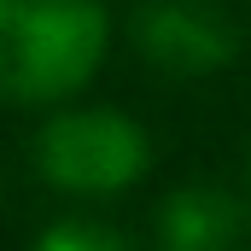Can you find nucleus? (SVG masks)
Wrapping results in <instances>:
<instances>
[{"instance_id":"1","label":"nucleus","mask_w":251,"mask_h":251,"mask_svg":"<svg viewBox=\"0 0 251 251\" xmlns=\"http://www.w3.org/2000/svg\"><path fill=\"white\" fill-rule=\"evenodd\" d=\"M111 53V0H0V105L59 111Z\"/></svg>"},{"instance_id":"5","label":"nucleus","mask_w":251,"mask_h":251,"mask_svg":"<svg viewBox=\"0 0 251 251\" xmlns=\"http://www.w3.org/2000/svg\"><path fill=\"white\" fill-rule=\"evenodd\" d=\"M29 251H140V246L128 240L123 228H111V222H94V216H59V222H47V228L35 234Z\"/></svg>"},{"instance_id":"3","label":"nucleus","mask_w":251,"mask_h":251,"mask_svg":"<svg viewBox=\"0 0 251 251\" xmlns=\"http://www.w3.org/2000/svg\"><path fill=\"white\" fill-rule=\"evenodd\" d=\"M134 53L158 76L199 82L240 59V24L222 0H140L128 18Z\"/></svg>"},{"instance_id":"4","label":"nucleus","mask_w":251,"mask_h":251,"mask_svg":"<svg viewBox=\"0 0 251 251\" xmlns=\"http://www.w3.org/2000/svg\"><path fill=\"white\" fill-rule=\"evenodd\" d=\"M251 204L222 181H181L158 204V251H246Z\"/></svg>"},{"instance_id":"2","label":"nucleus","mask_w":251,"mask_h":251,"mask_svg":"<svg viewBox=\"0 0 251 251\" xmlns=\"http://www.w3.org/2000/svg\"><path fill=\"white\" fill-rule=\"evenodd\" d=\"M152 134L140 117H128L123 105H94V100H70L59 111H47L35 140H29V164L59 199H117L134 193L152 176Z\"/></svg>"}]
</instances>
